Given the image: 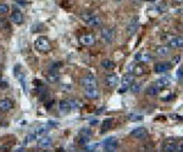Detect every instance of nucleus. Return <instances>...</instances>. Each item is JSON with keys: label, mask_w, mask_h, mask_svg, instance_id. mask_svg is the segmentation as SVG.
I'll return each instance as SVG.
<instances>
[{"label": "nucleus", "mask_w": 183, "mask_h": 152, "mask_svg": "<svg viewBox=\"0 0 183 152\" xmlns=\"http://www.w3.org/2000/svg\"><path fill=\"white\" fill-rule=\"evenodd\" d=\"M82 85L84 88V94L89 99L98 97V88H96V80L93 74H88L82 79Z\"/></svg>", "instance_id": "1"}, {"label": "nucleus", "mask_w": 183, "mask_h": 152, "mask_svg": "<svg viewBox=\"0 0 183 152\" xmlns=\"http://www.w3.org/2000/svg\"><path fill=\"white\" fill-rule=\"evenodd\" d=\"M34 46L37 50L42 51V53H48L50 51V41L47 37H39L37 38V40L34 41Z\"/></svg>", "instance_id": "2"}, {"label": "nucleus", "mask_w": 183, "mask_h": 152, "mask_svg": "<svg viewBox=\"0 0 183 152\" xmlns=\"http://www.w3.org/2000/svg\"><path fill=\"white\" fill-rule=\"evenodd\" d=\"M103 146H104V151H116L119 147V141L115 136H109L103 141Z\"/></svg>", "instance_id": "3"}, {"label": "nucleus", "mask_w": 183, "mask_h": 152, "mask_svg": "<svg viewBox=\"0 0 183 152\" xmlns=\"http://www.w3.org/2000/svg\"><path fill=\"white\" fill-rule=\"evenodd\" d=\"M81 18H82L88 26H91V27H98V26L101 25L100 18H99L98 16H95V15H92V14H82V15H81Z\"/></svg>", "instance_id": "4"}, {"label": "nucleus", "mask_w": 183, "mask_h": 152, "mask_svg": "<svg viewBox=\"0 0 183 152\" xmlns=\"http://www.w3.org/2000/svg\"><path fill=\"white\" fill-rule=\"evenodd\" d=\"M91 136H92L91 129H88V128H82L81 131H79V134H78V136H77V140L79 141L81 145H84V144H87V142L89 141V138H91Z\"/></svg>", "instance_id": "5"}, {"label": "nucleus", "mask_w": 183, "mask_h": 152, "mask_svg": "<svg viewBox=\"0 0 183 152\" xmlns=\"http://www.w3.org/2000/svg\"><path fill=\"white\" fill-rule=\"evenodd\" d=\"M138 26H139V22H138V17H133L128 25H127V28H126V32H127V35L128 37H133L136 34V32L138 29Z\"/></svg>", "instance_id": "6"}, {"label": "nucleus", "mask_w": 183, "mask_h": 152, "mask_svg": "<svg viewBox=\"0 0 183 152\" xmlns=\"http://www.w3.org/2000/svg\"><path fill=\"white\" fill-rule=\"evenodd\" d=\"M133 76L132 74H124L121 80V87H120V92H124L127 89H129L131 84L133 83Z\"/></svg>", "instance_id": "7"}, {"label": "nucleus", "mask_w": 183, "mask_h": 152, "mask_svg": "<svg viewBox=\"0 0 183 152\" xmlns=\"http://www.w3.org/2000/svg\"><path fill=\"white\" fill-rule=\"evenodd\" d=\"M100 35H101L103 41L106 44H110L114 40V30L110 28H103L100 32Z\"/></svg>", "instance_id": "8"}, {"label": "nucleus", "mask_w": 183, "mask_h": 152, "mask_svg": "<svg viewBox=\"0 0 183 152\" xmlns=\"http://www.w3.org/2000/svg\"><path fill=\"white\" fill-rule=\"evenodd\" d=\"M131 135L136 139H144L148 135V130L144 127H138L131 131Z\"/></svg>", "instance_id": "9"}, {"label": "nucleus", "mask_w": 183, "mask_h": 152, "mask_svg": "<svg viewBox=\"0 0 183 152\" xmlns=\"http://www.w3.org/2000/svg\"><path fill=\"white\" fill-rule=\"evenodd\" d=\"M79 41L84 46H92L95 44V38L93 34H83L79 37Z\"/></svg>", "instance_id": "10"}, {"label": "nucleus", "mask_w": 183, "mask_h": 152, "mask_svg": "<svg viewBox=\"0 0 183 152\" xmlns=\"http://www.w3.org/2000/svg\"><path fill=\"white\" fill-rule=\"evenodd\" d=\"M136 60L139 61L140 63H148L152 60V56L149 51H140L136 55Z\"/></svg>", "instance_id": "11"}, {"label": "nucleus", "mask_w": 183, "mask_h": 152, "mask_svg": "<svg viewBox=\"0 0 183 152\" xmlns=\"http://www.w3.org/2000/svg\"><path fill=\"white\" fill-rule=\"evenodd\" d=\"M119 83H120V79L116 74H108L105 77V84L109 88H115V87H117Z\"/></svg>", "instance_id": "12"}, {"label": "nucleus", "mask_w": 183, "mask_h": 152, "mask_svg": "<svg viewBox=\"0 0 183 152\" xmlns=\"http://www.w3.org/2000/svg\"><path fill=\"white\" fill-rule=\"evenodd\" d=\"M162 150L166 152H177L178 151V144L175 140H169L164 144Z\"/></svg>", "instance_id": "13"}, {"label": "nucleus", "mask_w": 183, "mask_h": 152, "mask_svg": "<svg viewBox=\"0 0 183 152\" xmlns=\"http://www.w3.org/2000/svg\"><path fill=\"white\" fill-rule=\"evenodd\" d=\"M51 145H53V139H51L50 136L43 135V136H40L39 140H38V146L42 147V149H48V147H50Z\"/></svg>", "instance_id": "14"}, {"label": "nucleus", "mask_w": 183, "mask_h": 152, "mask_svg": "<svg viewBox=\"0 0 183 152\" xmlns=\"http://www.w3.org/2000/svg\"><path fill=\"white\" fill-rule=\"evenodd\" d=\"M169 46L172 49H181L183 48V38L182 37H173L169 40Z\"/></svg>", "instance_id": "15"}, {"label": "nucleus", "mask_w": 183, "mask_h": 152, "mask_svg": "<svg viewBox=\"0 0 183 152\" xmlns=\"http://www.w3.org/2000/svg\"><path fill=\"white\" fill-rule=\"evenodd\" d=\"M170 69H171V63H166V62H160L154 66V71L156 73H166Z\"/></svg>", "instance_id": "16"}, {"label": "nucleus", "mask_w": 183, "mask_h": 152, "mask_svg": "<svg viewBox=\"0 0 183 152\" xmlns=\"http://www.w3.org/2000/svg\"><path fill=\"white\" fill-rule=\"evenodd\" d=\"M14 107V102L11 99H2L0 101V111L1 112H7L10 110H12Z\"/></svg>", "instance_id": "17"}, {"label": "nucleus", "mask_w": 183, "mask_h": 152, "mask_svg": "<svg viewBox=\"0 0 183 152\" xmlns=\"http://www.w3.org/2000/svg\"><path fill=\"white\" fill-rule=\"evenodd\" d=\"M129 72L131 73H133L134 76H137V77H139V76H143L144 73H145V68H144V66L143 64H140V63H137V64H133V66H131L129 67Z\"/></svg>", "instance_id": "18"}, {"label": "nucleus", "mask_w": 183, "mask_h": 152, "mask_svg": "<svg viewBox=\"0 0 183 152\" xmlns=\"http://www.w3.org/2000/svg\"><path fill=\"white\" fill-rule=\"evenodd\" d=\"M170 53H171V48L169 45H161L156 48V55L160 57H166L170 55Z\"/></svg>", "instance_id": "19"}, {"label": "nucleus", "mask_w": 183, "mask_h": 152, "mask_svg": "<svg viewBox=\"0 0 183 152\" xmlns=\"http://www.w3.org/2000/svg\"><path fill=\"white\" fill-rule=\"evenodd\" d=\"M10 20H11V22H14L15 25H21V23H23V15H22L20 11H15V12L11 14Z\"/></svg>", "instance_id": "20"}, {"label": "nucleus", "mask_w": 183, "mask_h": 152, "mask_svg": "<svg viewBox=\"0 0 183 152\" xmlns=\"http://www.w3.org/2000/svg\"><path fill=\"white\" fill-rule=\"evenodd\" d=\"M59 110H60L61 113H67L68 111H71V103H70V100H62L60 103H59Z\"/></svg>", "instance_id": "21"}, {"label": "nucleus", "mask_w": 183, "mask_h": 152, "mask_svg": "<svg viewBox=\"0 0 183 152\" xmlns=\"http://www.w3.org/2000/svg\"><path fill=\"white\" fill-rule=\"evenodd\" d=\"M155 85L159 89H164V88H166V87L170 85V79L169 78H160V79H157L155 82Z\"/></svg>", "instance_id": "22"}, {"label": "nucleus", "mask_w": 183, "mask_h": 152, "mask_svg": "<svg viewBox=\"0 0 183 152\" xmlns=\"http://www.w3.org/2000/svg\"><path fill=\"white\" fill-rule=\"evenodd\" d=\"M47 79H48V82H50V83H56L59 79H60V76H59V73H56V72H49L48 73V76H47Z\"/></svg>", "instance_id": "23"}, {"label": "nucleus", "mask_w": 183, "mask_h": 152, "mask_svg": "<svg viewBox=\"0 0 183 152\" xmlns=\"http://www.w3.org/2000/svg\"><path fill=\"white\" fill-rule=\"evenodd\" d=\"M48 131H49L48 127H47V125H43V127L37 128V129H35V131H34V134H35V136H37V138H40V136L45 135Z\"/></svg>", "instance_id": "24"}, {"label": "nucleus", "mask_w": 183, "mask_h": 152, "mask_svg": "<svg viewBox=\"0 0 183 152\" xmlns=\"http://www.w3.org/2000/svg\"><path fill=\"white\" fill-rule=\"evenodd\" d=\"M111 127H112V119H105L103 122V125H101V133H105Z\"/></svg>", "instance_id": "25"}, {"label": "nucleus", "mask_w": 183, "mask_h": 152, "mask_svg": "<svg viewBox=\"0 0 183 152\" xmlns=\"http://www.w3.org/2000/svg\"><path fill=\"white\" fill-rule=\"evenodd\" d=\"M129 89H131V91L133 94H138V92H140V90H142V84L140 83H132L131 87H129Z\"/></svg>", "instance_id": "26"}, {"label": "nucleus", "mask_w": 183, "mask_h": 152, "mask_svg": "<svg viewBox=\"0 0 183 152\" xmlns=\"http://www.w3.org/2000/svg\"><path fill=\"white\" fill-rule=\"evenodd\" d=\"M159 90H160V89H159L155 84H154V85L149 87V88L147 89V94H148V95H152V96H155V95H157V94H159Z\"/></svg>", "instance_id": "27"}, {"label": "nucleus", "mask_w": 183, "mask_h": 152, "mask_svg": "<svg viewBox=\"0 0 183 152\" xmlns=\"http://www.w3.org/2000/svg\"><path fill=\"white\" fill-rule=\"evenodd\" d=\"M101 66H103L105 69H112V68H114V63L110 60H103L101 61Z\"/></svg>", "instance_id": "28"}, {"label": "nucleus", "mask_w": 183, "mask_h": 152, "mask_svg": "<svg viewBox=\"0 0 183 152\" xmlns=\"http://www.w3.org/2000/svg\"><path fill=\"white\" fill-rule=\"evenodd\" d=\"M128 118L131 119V121H134V122H137V121H143V116L142 115H129L128 116Z\"/></svg>", "instance_id": "29"}, {"label": "nucleus", "mask_w": 183, "mask_h": 152, "mask_svg": "<svg viewBox=\"0 0 183 152\" xmlns=\"http://www.w3.org/2000/svg\"><path fill=\"white\" fill-rule=\"evenodd\" d=\"M70 103H71V108H72V110H76V108H78V107L81 106V103L77 102L75 99H70Z\"/></svg>", "instance_id": "30"}, {"label": "nucleus", "mask_w": 183, "mask_h": 152, "mask_svg": "<svg viewBox=\"0 0 183 152\" xmlns=\"http://www.w3.org/2000/svg\"><path fill=\"white\" fill-rule=\"evenodd\" d=\"M9 12V6L6 4H0V15H4Z\"/></svg>", "instance_id": "31"}, {"label": "nucleus", "mask_w": 183, "mask_h": 152, "mask_svg": "<svg viewBox=\"0 0 183 152\" xmlns=\"http://www.w3.org/2000/svg\"><path fill=\"white\" fill-rule=\"evenodd\" d=\"M98 146H99V144H93V145H87L84 150H86V151H94V150H95V149H96Z\"/></svg>", "instance_id": "32"}, {"label": "nucleus", "mask_w": 183, "mask_h": 152, "mask_svg": "<svg viewBox=\"0 0 183 152\" xmlns=\"http://www.w3.org/2000/svg\"><path fill=\"white\" fill-rule=\"evenodd\" d=\"M37 139V136H35V134L33 133V134H30V135H28L27 138H26V142H32V141H34Z\"/></svg>", "instance_id": "33"}, {"label": "nucleus", "mask_w": 183, "mask_h": 152, "mask_svg": "<svg viewBox=\"0 0 183 152\" xmlns=\"http://www.w3.org/2000/svg\"><path fill=\"white\" fill-rule=\"evenodd\" d=\"M177 144H178V151L177 152H183V140H178Z\"/></svg>", "instance_id": "34"}, {"label": "nucleus", "mask_w": 183, "mask_h": 152, "mask_svg": "<svg viewBox=\"0 0 183 152\" xmlns=\"http://www.w3.org/2000/svg\"><path fill=\"white\" fill-rule=\"evenodd\" d=\"M132 2H134V4H138V2H140V1H143V0H131Z\"/></svg>", "instance_id": "35"}, {"label": "nucleus", "mask_w": 183, "mask_h": 152, "mask_svg": "<svg viewBox=\"0 0 183 152\" xmlns=\"http://www.w3.org/2000/svg\"><path fill=\"white\" fill-rule=\"evenodd\" d=\"M0 84H1V78H0Z\"/></svg>", "instance_id": "36"}, {"label": "nucleus", "mask_w": 183, "mask_h": 152, "mask_svg": "<svg viewBox=\"0 0 183 152\" xmlns=\"http://www.w3.org/2000/svg\"><path fill=\"white\" fill-rule=\"evenodd\" d=\"M182 84H183V78H182Z\"/></svg>", "instance_id": "37"}]
</instances>
